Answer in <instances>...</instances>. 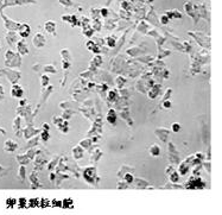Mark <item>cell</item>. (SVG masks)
<instances>
[{"label":"cell","mask_w":222,"mask_h":215,"mask_svg":"<svg viewBox=\"0 0 222 215\" xmlns=\"http://www.w3.org/2000/svg\"><path fill=\"white\" fill-rule=\"evenodd\" d=\"M62 208H74V201L71 198H64L62 201Z\"/></svg>","instance_id":"d6986e66"},{"label":"cell","mask_w":222,"mask_h":215,"mask_svg":"<svg viewBox=\"0 0 222 215\" xmlns=\"http://www.w3.org/2000/svg\"><path fill=\"white\" fill-rule=\"evenodd\" d=\"M101 13H102L103 16H106V14H107V10H106V8H102V10H101Z\"/></svg>","instance_id":"91938a15"},{"label":"cell","mask_w":222,"mask_h":215,"mask_svg":"<svg viewBox=\"0 0 222 215\" xmlns=\"http://www.w3.org/2000/svg\"><path fill=\"white\" fill-rule=\"evenodd\" d=\"M164 107H165V108H170V107H171L170 101H164Z\"/></svg>","instance_id":"f5cc1de1"},{"label":"cell","mask_w":222,"mask_h":215,"mask_svg":"<svg viewBox=\"0 0 222 215\" xmlns=\"http://www.w3.org/2000/svg\"><path fill=\"white\" fill-rule=\"evenodd\" d=\"M125 82H126V80L124 77H121V76H119V77L117 78V86H118V88H122L124 84H125Z\"/></svg>","instance_id":"8d00e7d4"},{"label":"cell","mask_w":222,"mask_h":215,"mask_svg":"<svg viewBox=\"0 0 222 215\" xmlns=\"http://www.w3.org/2000/svg\"><path fill=\"white\" fill-rule=\"evenodd\" d=\"M169 18H182V14L178 12V11H167L166 13H165Z\"/></svg>","instance_id":"d4e9b609"},{"label":"cell","mask_w":222,"mask_h":215,"mask_svg":"<svg viewBox=\"0 0 222 215\" xmlns=\"http://www.w3.org/2000/svg\"><path fill=\"white\" fill-rule=\"evenodd\" d=\"M44 71L48 74V73H51V74H56L57 73V69L54 67V65H46L44 67Z\"/></svg>","instance_id":"1f68e13d"},{"label":"cell","mask_w":222,"mask_h":215,"mask_svg":"<svg viewBox=\"0 0 222 215\" xmlns=\"http://www.w3.org/2000/svg\"><path fill=\"white\" fill-rule=\"evenodd\" d=\"M0 51H1V46H0Z\"/></svg>","instance_id":"6125c7cd"},{"label":"cell","mask_w":222,"mask_h":215,"mask_svg":"<svg viewBox=\"0 0 222 215\" xmlns=\"http://www.w3.org/2000/svg\"><path fill=\"white\" fill-rule=\"evenodd\" d=\"M178 181H180V174L174 171V172L170 175V182H171V183H177Z\"/></svg>","instance_id":"4dcf8cb0"},{"label":"cell","mask_w":222,"mask_h":215,"mask_svg":"<svg viewBox=\"0 0 222 215\" xmlns=\"http://www.w3.org/2000/svg\"><path fill=\"white\" fill-rule=\"evenodd\" d=\"M20 120H21V118L17 117L14 119V121H13V128H14V131H16L17 134H18V131H21L20 130Z\"/></svg>","instance_id":"484cf974"},{"label":"cell","mask_w":222,"mask_h":215,"mask_svg":"<svg viewBox=\"0 0 222 215\" xmlns=\"http://www.w3.org/2000/svg\"><path fill=\"white\" fill-rule=\"evenodd\" d=\"M0 133H1L2 136H6V130L2 128V127H0Z\"/></svg>","instance_id":"9f6ffc18"},{"label":"cell","mask_w":222,"mask_h":215,"mask_svg":"<svg viewBox=\"0 0 222 215\" xmlns=\"http://www.w3.org/2000/svg\"><path fill=\"white\" fill-rule=\"evenodd\" d=\"M6 40L10 45H13L14 43H17V35L14 31H8L6 35Z\"/></svg>","instance_id":"2e32d148"},{"label":"cell","mask_w":222,"mask_h":215,"mask_svg":"<svg viewBox=\"0 0 222 215\" xmlns=\"http://www.w3.org/2000/svg\"><path fill=\"white\" fill-rule=\"evenodd\" d=\"M56 163H57V157H56V158H55V159H54V160H52V162H51V163L48 165V169H49V170H52V169L55 168Z\"/></svg>","instance_id":"bcb514c9"},{"label":"cell","mask_w":222,"mask_h":215,"mask_svg":"<svg viewBox=\"0 0 222 215\" xmlns=\"http://www.w3.org/2000/svg\"><path fill=\"white\" fill-rule=\"evenodd\" d=\"M136 185H137V188H139V189H144V188H146L147 182L142 181L140 178H137V179H136Z\"/></svg>","instance_id":"f1b7e54d"},{"label":"cell","mask_w":222,"mask_h":215,"mask_svg":"<svg viewBox=\"0 0 222 215\" xmlns=\"http://www.w3.org/2000/svg\"><path fill=\"white\" fill-rule=\"evenodd\" d=\"M122 177H124V181H125L127 184H128V183H133V182H134V177H133L132 174H128V172H127V174H125Z\"/></svg>","instance_id":"f546056e"},{"label":"cell","mask_w":222,"mask_h":215,"mask_svg":"<svg viewBox=\"0 0 222 215\" xmlns=\"http://www.w3.org/2000/svg\"><path fill=\"white\" fill-rule=\"evenodd\" d=\"M118 98V93L115 92V90H111L109 93H108V101H115Z\"/></svg>","instance_id":"d6a6232c"},{"label":"cell","mask_w":222,"mask_h":215,"mask_svg":"<svg viewBox=\"0 0 222 215\" xmlns=\"http://www.w3.org/2000/svg\"><path fill=\"white\" fill-rule=\"evenodd\" d=\"M44 27H45V30H46L49 33L56 36V23H55L54 20H48V21L44 24Z\"/></svg>","instance_id":"30bf717a"},{"label":"cell","mask_w":222,"mask_h":215,"mask_svg":"<svg viewBox=\"0 0 222 215\" xmlns=\"http://www.w3.org/2000/svg\"><path fill=\"white\" fill-rule=\"evenodd\" d=\"M101 156H102V152L100 151V149H96L95 153L93 155V160H98V159H100Z\"/></svg>","instance_id":"b9f144b4"},{"label":"cell","mask_w":222,"mask_h":215,"mask_svg":"<svg viewBox=\"0 0 222 215\" xmlns=\"http://www.w3.org/2000/svg\"><path fill=\"white\" fill-rule=\"evenodd\" d=\"M5 64L11 68H19L21 64V58L19 54H14L12 50H7L5 54Z\"/></svg>","instance_id":"6da1fadb"},{"label":"cell","mask_w":222,"mask_h":215,"mask_svg":"<svg viewBox=\"0 0 222 215\" xmlns=\"http://www.w3.org/2000/svg\"><path fill=\"white\" fill-rule=\"evenodd\" d=\"M62 120H63V119H62V118H58V117H54V122H55V124H56V125H58V124H60L61 121H62Z\"/></svg>","instance_id":"816d5d0a"},{"label":"cell","mask_w":222,"mask_h":215,"mask_svg":"<svg viewBox=\"0 0 222 215\" xmlns=\"http://www.w3.org/2000/svg\"><path fill=\"white\" fill-rule=\"evenodd\" d=\"M26 99H23V100H20V102H19V106H26Z\"/></svg>","instance_id":"11a10c76"},{"label":"cell","mask_w":222,"mask_h":215,"mask_svg":"<svg viewBox=\"0 0 222 215\" xmlns=\"http://www.w3.org/2000/svg\"><path fill=\"white\" fill-rule=\"evenodd\" d=\"M171 128H172V131H174V132H180V130H181V125H180L178 122H175V124H172Z\"/></svg>","instance_id":"7bdbcfd3"},{"label":"cell","mask_w":222,"mask_h":215,"mask_svg":"<svg viewBox=\"0 0 222 215\" xmlns=\"http://www.w3.org/2000/svg\"><path fill=\"white\" fill-rule=\"evenodd\" d=\"M4 73H5V75L7 76V78L10 80V82L11 83H17V81L20 78V73L19 71H13L12 69H5L4 70Z\"/></svg>","instance_id":"277c9868"},{"label":"cell","mask_w":222,"mask_h":215,"mask_svg":"<svg viewBox=\"0 0 222 215\" xmlns=\"http://www.w3.org/2000/svg\"><path fill=\"white\" fill-rule=\"evenodd\" d=\"M186 189H203L204 188V182L200 177H191L184 185Z\"/></svg>","instance_id":"3957f363"},{"label":"cell","mask_w":222,"mask_h":215,"mask_svg":"<svg viewBox=\"0 0 222 215\" xmlns=\"http://www.w3.org/2000/svg\"><path fill=\"white\" fill-rule=\"evenodd\" d=\"M61 55H62L63 61H70V55H69V51H68L67 49L62 50V51H61Z\"/></svg>","instance_id":"d590c367"},{"label":"cell","mask_w":222,"mask_h":215,"mask_svg":"<svg viewBox=\"0 0 222 215\" xmlns=\"http://www.w3.org/2000/svg\"><path fill=\"white\" fill-rule=\"evenodd\" d=\"M40 138H42V140H44V141H48V140L50 139V133H49V131H46V130H42V134H40Z\"/></svg>","instance_id":"836d02e7"},{"label":"cell","mask_w":222,"mask_h":215,"mask_svg":"<svg viewBox=\"0 0 222 215\" xmlns=\"http://www.w3.org/2000/svg\"><path fill=\"white\" fill-rule=\"evenodd\" d=\"M16 204H17V200H16V198L8 197V198L6 200V206H7V208H12V207H14Z\"/></svg>","instance_id":"83f0119b"},{"label":"cell","mask_w":222,"mask_h":215,"mask_svg":"<svg viewBox=\"0 0 222 215\" xmlns=\"http://www.w3.org/2000/svg\"><path fill=\"white\" fill-rule=\"evenodd\" d=\"M42 130H46V131H49V125H48V124H44Z\"/></svg>","instance_id":"6f0895ef"},{"label":"cell","mask_w":222,"mask_h":215,"mask_svg":"<svg viewBox=\"0 0 222 215\" xmlns=\"http://www.w3.org/2000/svg\"><path fill=\"white\" fill-rule=\"evenodd\" d=\"M73 155H74L75 159H81L83 157V149H82L81 145H77L73 149Z\"/></svg>","instance_id":"e0dca14e"},{"label":"cell","mask_w":222,"mask_h":215,"mask_svg":"<svg viewBox=\"0 0 222 215\" xmlns=\"http://www.w3.org/2000/svg\"><path fill=\"white\" fill-rule=\"evenodd\" d=\"M49 179H50V181H55V174H50Z\"/></svg>","instance_id":"680465c9"},{"label":"cell","mask_w":222,"mask_h":215,"mask_svg":"<svg viewBox=\"0 0 222 215\" xmlns=\"http://www.w3.org/2000/svg\"><path fill=\"white\" fill-rule=\"evenodd\" d=\"M25 172H26V169H25V165H20L19 170H18V178H19L20 182H25Z\"/></svg>","instance_id":"44dd1931"},{"label":"cell","mask_w":222,"mask_h":215,"mask_svg":"<svg viewBox=\"0 0 222 215\" xmlns=\"http://www.w3.org/2000/svg\"><path fill=\"white\" fill-rule=\"evenodd\" d=\"M101 63H102V57H101L100 55H96L94 58L92 59V62H90L92 68H98Z\"/></svg>","instance_id":"7402d4cb"},{"label":"cell","mask_w":222,"mask_h":215,"mask_svg":"<svg viewBox=\"0 0 222 215\" xmlns=\"http://www.w3.org/2000/svg\"><path fill=\"white\" fill-rule=\"evenodd\" d=\"M152 1H153V0H149V2H152Z\"/></svg>","instance_id":"94428289"},{"label":"cell","mask_w":222,"mask_h":215,"mask_svg":"<svg viewBox=\"0 0 222 215\" xmlns=\"http://www.w3.org/2000/svg\"><path fill=\"white\" fill-rule=\"evenodd\" d=\"M17 50H18V54H19L20 56L27 55V54H29V48H27L25 40L21 39V40H18V42H17Z\"/></svg>","instance_id":"9c48e42d"},{"label":"cell","mask_w":222,"mask_h":215,"mask_svg":"<svg viewBox=\"0 0 222 215\" xmlns=\"http://www.w3.org/2000/svg\"><path fill=\"white\" fill-rule=\"evenodd\" d=\"M106 42H107V45H108V46H111V48L115 46V38H113V37H107Z\"/></svg>","instance_id":"74e56055"},{"label":"cell","mask_w":222,"mask_h":215,"mask_svg":"<svg viewBox=\"0 0 222 215\" xmlns=\"http://www.w3.org/2000/svg\"><path fill=\"white\" fill-rule=\"evenodd\" d=\"M7 171H8V168H5V166L0 165V178L4 176V175H6Z\"/></svg>","instance_id":"ee69618b"},{"label":"cell","mask_w":222,"mask_h":215,"mask_svg":"<svg viewBox=\"0 0 222 215\" xmlns=\"http://www.w3.org/2000/svg\"><path fill=\"white\" fill-rule=\"evenodd\" d=\"M83 33L86 35V37H92V35L94 33V29H92V27H88V29L83 30Z\"/></svg>","instance_id":"60d3db41"},{"label":"cell","mask_w":222,"mask_h":215,"mask_svg":"<svg viewBox=\"0 0 222 215\" xmlns=\"http://www.w3.org/2000/svg\"><path fill=\"white\" fill-rule=\"evenodd\" d=\"M57 126H58V128H60L63 133H67V132H68V130H69V127H68V126H69V124H68V121H67V120H62Z\"/></svg>","instance_id":"603a6c76"},{"label":"cell","mask_w":222,"mask_h":215,"mask_svg":"<svg viewBox=\"0 0 222 215\" xmlns=\"http://www.w3.org/2000/svg\"><path fill=\"white\" fill-rule=\"evenodd\" d=\"M117 120H118V115L115 113L114 109H109L108 111V114H107V121L111 124V125H117Z\"/></svg>","instance_id":"4fadbf2b"},{"label":"cell","mask_w":222,"mask_h":215,"mask_svg":"<svg viewBox=\"0 0 222 215\" xmlns=\"http://www.w3.org/2000/svg\"><path fill=\"white\" fill-rule=\"evenodd\" d=\"M17 203H18V207L19 208H26L27 207V200L26 198H19L17 201Z\"/></svg>","instance_id":"e575fe53"},{"label":"cell","mask_w":222,"mask_h":215,"mask_svg":"<svg viewBox=\"0 0 222 215\" xmlns=\"http://www.w3.org/2000/svg\"><path fill=\"white\" fill-rule=\"evenodd\" d=\"M189 163L185 160V162H183L181 165H180V174L181 175H185L186 172H188V169H189Z\"/></svg>","instance_id":"cb8c5ba5"},{"label":"cell","mask_w":222,"mask_h":215,"mask_svg":"<svg viewBox=\"0 0 222 215\" xmlns=\"http://www.w3.org/2000/svg\"><path fill=\"white\" fill-rule=\"evenodd\" d=\"M58 1H60L61 5L64 6V7H70L73 5V1L71 0H58Z\"/></svg>","instance_id":"f35d334b"},{"label":"cell","mask_w":222,"mask_h":215,"mask_svg":"<svg viewBox=\"0 0 222 215\" xmlns=\"http://www.w3.org/2000/svg\"><path fill=\"white\" fill-rule=\"evenodd\" d=\"M30 182H31L32 189H37V188L42 187L40 182L38 181V177H37V172H36V171H33V172L30 175Z\"/></svg>","instance_id":"7c38bea8"},{"label":"cell","mask_w":222,"mask_h":215,"mask_svg":"<svg viewBox=\"0 0 222 215\" xmlns=\"http://www.w3.org/2000/svg\"><path fill=\"white\" fill-rule=\"evenodd\" d=\"M16 158H17V162L19 163L20 165H26V164H29V163L31 162V158L27 156L26 153H24V155H18Z\"/></svg>","instance_id":"5bb4252c"},{"label":"cell","mask_w":222,"mask_h":215,"mask_svg":"<svg viewBox=\"0 0 222 215\" xmlns=\"http://www.w3.org/2000/svg\"><path fill=\"white\" fill-rule=\"evenodd\" d=\"M86 45H87V49H88V50H90V51H93V52H95V54H99V52H100V49L98 48V45H96L94 42L88 40V42L86 43Z\"/></svg>","instance_id":"ac0fdd59"},{"label":"cell","mask_w":222,"mask_h":215,"mask_svg":"<svg viewBox=\"0 0 222 215\" xmlns=\"http://www.w3.org/2000/svg\"><path fill=\"white\" fill-rule=\"evenodd\" d=\"M4 96H5V89H4V87L0 84V101L4 99Z\"/></svg>","instance_id":"681fc988"},{"label":"cell","mask_w":222,"mask_h":215,"mask_svg":"<svg viewBox=\"0 0 222 215\" xmlns=\"http://www.w3.org/2000/svg\"><path fill=\"white\" fill-rule=\"evenodd\" d=\"M24 95V89L20 87L19 84L14 83L11 88V96L14 99H21Z\"/></svg>","instance_id":"8992f818"},{"label":"cell","mask_w":222,"mask_h":215,"mask_svg":"<svg viewBox=\"0 0 222 215\" xmlns=\"http://www.w3.org/2000/svg\"><path fill=\"white\" fill-rule=\"evenodd\" d=\"M158 89H159V87L157 86V87H153L150 92H149V98L150 99H155V98H157V95H158Z\"/></svg>","instance_id":"4316f807"},{"label":"cell","mask_w":222,"mask_h":215,"mask_svg":"<svg viewBox=\"0 0 222 215\" xmlns=\"http://www.w3.org/2000/svg\"><path fill=\"white\" fill-rule=\"evenodd\" d=\"M38 141H37V138H33V139H29V146H33V145H36Z\"/></svg>","instance_id":"c3c4849f"},{"label":"cell","mask_w":222,"mask_h":215,"mask_svg":"<svg viewBox=\"0 0 222 215\" xmlns=\"http://www.w3.org/2000/svg\"><path fill=\"white\" fill-rule=\"evenodd\" d=\"M18 30H19L20 36H21L23 38H26L27 36H30L31 29H30V26H29L27 24H20L19 27H18Z\"/></svg>","instance_id":"8fae6325"},{"label":"cell","mask_w":222,"mask_h":215,"mask_svg":"<svg viewBox=\"0 0 222 215\" xmlns=\"http://www.w3.org/2000/svg\"><path fill=\"white\" fill-rule=\"evenodd\" d=\"M117 187H118V189H125V188H127V183L125 181H122V182H119L117 184Z\"/></svg>","instance_id":"f6af8a7d"},{"label":"cell","mask_w":222,"mask_h":215,"mask_svg":"<svg viewBox=\"0 0 222 215\" xmlns=\"http://www.w3.org/2000/svg\"><path fill=\"white\" fill-rule=\"evenodd\" d=\"M150 153L152 157H159L161 156V146L158 144H152L150 146Z\"/></svg>","instance_id":"9a60e30c"},{"label":"cell","mask_w":222,"mask_h":215,"mask_svg":"<svg viewBox=\"0 0 222 215\" xmlns=\"http://www.w3.org/2000/svg\"><path fill=\"white\" fill-rule=\"evenodd\" d=\"M161 23H163V24H167V23H169V17H167L166 14L161 16Z\"/></svg>","instance_id":"f907efd6"},{"label":"cell","mask_w":222,"mask_h":215,"mask_svg":"<svg viewBox=\"0 0 222 215\" xmlns=\"http://www.w3.org/2000/svg\"><path fill=\"white\" fill-rule=\"evenodd\" d=\"M51 203H52V206H55V207H56V206L62 207V201H60V200H56V198H55V200L51 201Z\"/></svg>","instance_id":"7dc6e473"},{"label":"cell","mask_w":222,"mask_h":215,"mask_svg":"<svg viewBox=\"0 0 222 215\" xmlns=\"http://www.w3.org/2000/svg\"><path fill=\"white\" fill-rule=\"evenodd\" d=\"M2 19L5 20V26L8 29V31H16V30H18V27H19V23H16V21H12V20L7 19V17L6 16H4L2 14Z\"/></svg>","instance_id":"ba28073f"},{"label":"cell","mask_w":222,"mask_h":215,"mask_svg":"<svg viewBox=\"0 0 222 215\" xmlns=\"http://www.w3.org/2000/svg\"><path fill=\"white\" fill-rule=\"evenodd\" d=\"M18 143L12 140V139H7L5 143H4V150L6 152H14L16 150H18Z\"/></svg>","instance_id":"5b68a950"},{"label":"cell","mask_w":222,"mask_h":215,"mask_svg":"<svg viewBox=\"0 0 222 215\" xmlns=\"http://www.w3.org/2000/svg\"><path fill=\"white\" fill-rule=\"evenodd\" d=\"M40 82H42V86L43 87H46L49 84V77H48V75H43L42 78H40Z\"/></svg>","instance_id":"ab89813d"},{"label":"cell","mask_w":222,"mask_h":215,"mask_svg":"<svg viewBox=\"0 0 222 215\" xmlns=\"http://www.w3.org/2000/svg\"><path fill=\"white\" fill-rule=\"evenodd\" d=\"M62 19L64 20V21H69V23H71V25H73V26H75V25L77 24V17H76V16H63V17H62Z\"/></svg>","instance_id":"ffe728a7"},{"label":"cell","mask_w":222,"mask_h":215,"mask_svg":"<svg viewBox=\"0 0 222 215\" xmlns=\"http://www.w3.org/2000/svg\"><path fill=\"white\" fill-rule=\"evenodd\" d=\"M101 24L100 23H98V21H95V26H94V30H100L101 29V26H100Z\"/></svg>","instance_id":"db71d44e"},{"label":"cell","mask_w":222,"mask_h":215,"mask_svg":"<svg viewBox=\"0 0 222 215\" xmlns=\"http://www.w3.org/2000/svg\"><path fill=\"white\" fill-rule=\"evenodd\" d=\"M32 42H33V45L36 46V48H42V46H44L45 45V43H46V39L44 37V35L43 33H36L35 35V37L32 39Z\"/></svg>","instance_id":"52a82bcc"},{"label":"cell","mask_w":222,"mask_h":215,"mask_svg":"<svg viewBox=\"0 0 222 215\" xmlns=\"http://www.w3.org/2000/svg\"><path fill=\"white\" fill-rule=\"evenodd\" d=\"M83 178L86 179V182H88L89 184H95L99 181V177L96 175V169L94 166H89L86 168V170L83 171Z\"/></svg>","instance_id":"7a4b0ae2"}]
</instances>
